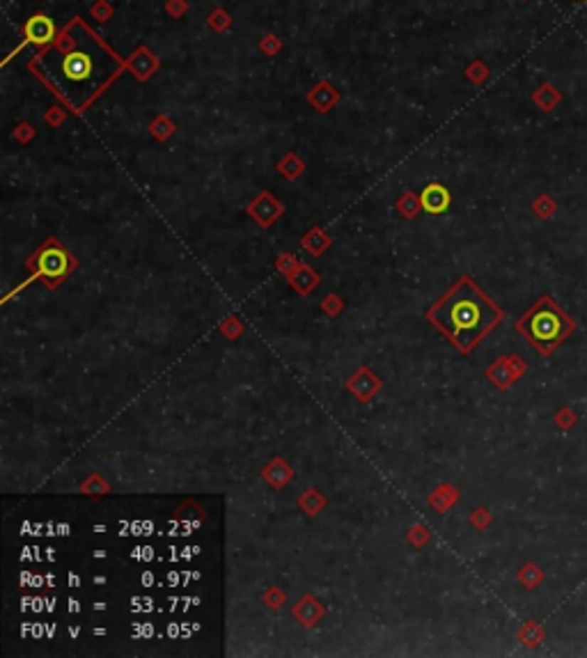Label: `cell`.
Masks as SVG:
<instances>
[{
	"instance_id": "6da1fadb",
	"label": "cell",
	"mask_w": 587,
	"mask_h": 658,
	"mask_svg": "<svg viewBox=\"0 0 587 658\" xmlns=\"http://www.w3.org/2000/svg\"><path fill=\"white\" fill-rule=\"evenodd\" d=\"M502 317L500 307L468 277L452 287L429 312L431 322L463 354H470L502 322Z\"/></svg>"
},
{
	"instance_id": "7a4b0ae2",
	"label": "cell",
	"mask_w": 587,
	"mask_h": 658,
	"mask_svg": "<svg viewBox=\"0 0 587 658\" xmlns=\"http://www.w3.org/2000/svg\"><path fill=\"white\" fill-rule=\"evenodd\" d=\"M517 331L537 349L539 356L549 358L573 335L576 322L560 303H555L551 294H541V298L519 317Z\"/></svg>"
},
{
	"instance_id": "3957f363",
	"label": "cell",
	"mask_w": 587,
	"mask_h": 658,
	"mask_svg": "<svg viewBox=\"0 0 587 658\" xmlns=\"http://www.w3.org/2000/svg\"><path fill=\"white\" fill-rule=\"evenodd\" d=\"M60 71L69 85H83L95 74V60L88 51H71L60 63Z\"/></svg>"
},
{
	"instance_id": "277c9868",
	"label": "cell",
	"mask_w": 587,
	"mask_h": 658,
	"mask_svg": "<svg viewBox=\"0 0 587 658\" xmlns=\"http://www.w3.org/2000/svg\"><path fill=\"white\" fill-rule=\"evenodd\" d=\"M67 255L63 253V250H58V248H46L44 253H42V257H39V271H42L46 277H60L63 273H67Z\"/></svg>"
},
{
	"instance_id": "5b68a950",
	"label": "cell",
	"mask_w": 587,
	"mask_h": 658,
	"mask_svg": "<svg viewBox=\"0 0 587 658\" xmlns=\"http://www.w3.org/2000/svg\"><path fill=\"white\" fill-rule=\"evenodd\" d=\"M55 35V26L46 16H33L26 23V37L35 44H46Z\"/></svg>"
},
{
	"instance_id": "8992f818",
	"label": "cell",
	"mask_w": 587,
	"mask_h": 658,
	"mask_svg": "<svg viewBox=\"0 0 587 658\" xmlns=\"http://www.w3.org/2000/svg\"><path fill=\"white\" fill-rule=\"evenodd\" d=\"M532 101L537 104V108H541L544 112H553L555 108H558L560 104H562V92L555 87L553 83H544V85H539L537 90H534V95H532Z\"/></svg>"
},
{
	"instance_id": "52a82bcc",
	"label": "cell",
	"mask_w": 587,
	"mask_h": 658,
	"mask_svg": "<svg viewBox=\"0 0 587 658\" xmlns=\"http://www.w3.org/2000/svg\"><path fill=\"white\" fill-rule=\"evenodd\" d=\"M448 204H450V195H448L445 189L438 186V184H431V186L425 193H422V207H425L427 211H431V213L445 211Z\"/></svg>"
},
{
	"instance_id": "ba28073f",
	"label": "cell",
	"mask_w": 587,
	"mask_h": 658,
	"mask_svg": "<svg viewBox=\"0 0 587 658\" xmlns=\"http://www.w3.org/2000/svg\"><path fill=\"white\" fill-rule=\"evenodd\" d=\"M555 209H558V202H555L551 195H541V198H537L532 204V211L537 216H541V218H551V216L555 213Z\"/></svg>"
},
{
	"instance_id": "9c48e42d",
	"label": "cell",
	"mask_w": 587,
	"mask_h": 658,
	"mask_svg": "<svg viewBox=\"0 0 587 658\" xmlns=\"http://www.w3.org/2000/svg\"><path fill=\"white\" fill-rule=\"evenodd\" d=\"M573 423H576V415L571 413V410H562V413L558 415V425H562L564 429H569Z\"/></svg>"
},
{
	"instance_id": "30bf717a",
	"label": "cell",
	"mask_w": 587,
	"mask_h": 658,
	"mask_svg": "<svg viewBox=\"0 0 587 658\" xmlns=\"http://www.w3.org/2000/svg\"><path fill=\"white\" fill-rule=\"evenodd\" d=\"M581 3H587V0H581Z\"/></svg>"
}]
</instances>
